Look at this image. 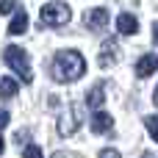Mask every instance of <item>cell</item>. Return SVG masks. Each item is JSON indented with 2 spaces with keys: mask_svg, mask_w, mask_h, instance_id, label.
Instances as JSON below:
<instances>
[{
  "mask_svg": "<svg viewBox=\"0 0 158 158\" xmlns=\"http://www.w3.org/2000/svg\"><path fill=\"white\" fill-rule=\"evenodd\" d=\"M83 72H86V61H83L81 53H75V50H58V53H56L53 67H50L53 81H58V83H72V81H78Z\"/></svg>",
  "mask_w": 158,
  "mask_h": 158,
  "instance_id": "6da1fadb",
  "label": "cell"
},
{
  "mask_svg": "<svg viewBox=\"0 0 158 158\" xmlns=\"http://www.w3.org/2000/svg\"><path fill=\"white\" fill-rule=\"evenodd\" d=\"M3 58H6V64L19 75L22 83H33V69H31V64H28V53H25L22 47H17V44L6 47V50H3Z\"/></svg>",
  "mask_w": 158,
  "mask_h": 158,
  "instance_id": "7a4b0ae2",
  "label": "cell"
},
{
  "mask_svg": "<svg viewBox=\"0 0 158 158\" xmlns=\"http://www.w3.org/2000/svg\"><path fill=\"white\" fill-rule=\"evenodd\" d=\"M69 17H72V11H69V6H67V3H61V0L42 6V25L61 28V25H67V22H69Z\"/></svg>",
  "mask_w": 158,
  "mask_h": 158,
  "instance_id": "3957f363",
  "label": "cell"
},
{
  "mask_svg": "<svg viewBox=\"0 0 158 158\" xmlns=\"http://www.w3.org/2000/svg\"><path fill=\"white\" fill-rule=\"evenodd\" d=\"M114 61H119V44H117V39H106V42L100 44V53H97V64H100L103 69H108Z\"/></svg>",
  "mask_w": 158,
  "mask_h": 158,
  "instance_id": "277c9868",
  "label": "cell"
},
{
  "mask_svg": "<svg viewBox=\"0 0 158 158\" xmlns=\"http://www.w3.org/2000/svg\"><path fill=\"white\" fill-rule=\"evenodd\" d=\"M78 125H81V111H75V108H67V111L58 117V133H61V136L75 133Z\"/></svg>",
  "mask_w": 158,
  "mask_h": 158,
  "instance_id": "5b68a950",
  "label": "cell"
},
{
  "mask_svg": "<svg viewBox=\"0 0 158 158\" xmlns=\"http://www.w3.org/2000/svg\"><path fill=\"white\" fill-rule=\"evenodd\" d=\"M83 22H86L89 31H103L108 25V11L106 8H89L86 17H83Z\"/></svg>",
  "mask_w": 158,
  "mask_h": 158,
  "instance_id": "8992f818",
  "label": "cell"
},
{
  "mask_svg": "<svg viewBox=\"0 0 158 158\" xmlns=\"http://www.w3.org/2000/svg\"><path fill=\"white\" fill-rule=\"evenodd\" d=\"M156 69H158V56H156V53L142 56L139 64H136V75H139V78H147V75H153Z\"/></svg>",
  "mask_w": 158,
  "mask_h": 158,
  "instance_id": "52a82bcc",
  "label": "cell"
},
{
  "mask_svg": "<svg viewBox=\"0 0 158 158\" xmlns=\"http://www.w3.org/2000/svg\"><path fill=\"white\" fill-rule=\"evenodd\" d=\"M111 128H114V117H111V114L97 111V114L92 117V131H94V133H111Z\"/></svg>",
  "mask_w": 158,
  "mask_h": 158,
  "instance_id": "ba28073f",
  "label": "cell"
},
{
  "mask_svg": "<svg viewBox=\"0 0 158 158\" xmlns=\"http://www.w3.org/2000/svg\"><path fill=\"white\" fill-rule=\"evenodd\" d=\"M117 31L125 33V36H133V33L139 31V19H136L133 14H119V17H117Z\"/></svg>",
  "mask_w": 158,
  "mask_h": 158,
  "instance_id": "9c48e42d",
  "label": "cell"
},
{
  "mask_svg": "<svg viewBox=\"0 0 158 158\" xmlns=\"http://www.w3.org/2000/svg\"><path fill=\"white\" fill-rule=\"evenodd\" d=\"M103 103H106V89H103V83H97L94 89H89V94H86V106L97 111Z\"/></svg>",
  "mask_w": 158,
  "mask_h": 158,
  "instance_id": "30bf717a",
  "label": "cell"
},
{
  "mask_svg": "<svg viewBox=\"0 0 158 158\" xmlns=\"http://www.w3.org/2000/svg\"><path fill=\"white\" fill-rule=\"evenodd\" d=\"M17 92H19V81H14V78H8V75H6V78L0 81V100L14 97Z\"/></svg>",
  "mask_w": 158,
  "mask_h": 158,
  "instance_id": "8fae6325",
  "label": "cell"
},
{
  "mask_svg": "<svg viewBox=\"0 0 158 158\" xmlns=\"http://www.w3.org/2000/svg\"><path fill=\"white\" fill-rule=\"evenodd\" d=\"M25 28H28V14L25 11H17L14 19L8 22V33H14V36L17 33H25Z\"/></svg>",
  "mask_w": 158,
  "mask_h": 158,
  "instance_id": "7c38bea8",
  "label": "cell"
},
{
  "mask_svg": "<svg viewBox=\"0 0 158 158\" xmlns=\"http://www.w3.org/2000/svg\"><path fill=\"white\" fill-rule=\"evenodd\" d=\"M144 125H147V131H150L153 142H158V117H144Z\"/></svg>",
  "mask_w": 158,
  "mask_h": 158,
  "instance_id": "4fadbf2b",
  "label": "cell"
},
{
  "mask_svg": "<svg viewBox=\"0 0 158 158\" xmlns=\"http://www.w3.org/2000/svg\"><path fill=\"white\" fill-rule=\"evenodd\" d=\"M22 158H44V156H42V150H39L36 144H28V147L22 150Z\"/></svg>",
  "mask_w": 158,
  "mask_h": 158,
  "instance_id": "5bb4252c",
  "label": "cell"
},
{
  "mask_svg": "<svg viewBox=\"0 0 158 158\" xmlns=\"http://www.w3.org/2000/svg\"><path fill=\"white\" fill-rule=\"evenodd\" d=\"M17 8V0H0V14H11Z\"/></svg>",
  "mask_w": 158,
  "mask_h": 158,
  "instance_id": "9a60e30c",
  "label": "cell"
},
{
  "mask_svg": "<svg viewBox=\"0 0 158 158\" xmlns=\"http://www.w3.org/2000/svg\"><path fill=\"white\" fill-rule=\"evenodd\" d=\"M100 158H119V153L111 150V147H106V150H100Z\"/></svg>",
  "mask_w": 158,
  "mask_h": 158,
  "instance_id": "2e32d148",
  "label": "cell"
},
{
  "mask_svg": "<svg viewBox=\"0 0 158 158\" xmlns=\"http://www.w3.org/2000/svg\"><path fill=\"white\" fill-rule=\"evenodd\" d=\"M8 125V111H0V131Z\"/></svg>",
  "mask_w": 158,
  "mask_h": 158,
  "instance_id": "e0dca14e",
  "label": "cell"
},
{
  "mask_svg": "<svg viewBox=\"0 0 158 158\" xmlns=\"http://www.w3.org/2000/svg\"><path fill=\"white\" fill-rule=\"evenodd\" d=\"M153 42H156V44H158V22H156V25H153Z\"/></svg>",
  "mask_w": 158,
  "mask_h": 158,
  "instance_id": "ac0fdd59",
  "label": "cell"
},
{
  "mask_svg": "<svg viewBox=\"0 0 158 158\" xmlns=\"http://www.w3.org/2000/svg\"><path fill=\"white\" fill-rule=\"evenodd\" d=\"M153 103H156V106H158V89H156V94H153Z\"/></svg>",
  "mask_w": 158,
  "mask_h": 158,
  "instance_id": "d6986e66",
  "label": "cell"
},
{
  "mask_svg": "<svg viewBox=\"0 0 158 158\" xmlns=\"http://www.w3.org/2000/svg\"><path fill=\"white\" fill-rule=\"evenodd\" d=\"M0 156H3V139H0Z\"/></svg>",
  "mask_w": 158,
  "mask_h": 158,
  "instance_id": "ffe728a7",
  "label": "cell"
}]
</instances>
